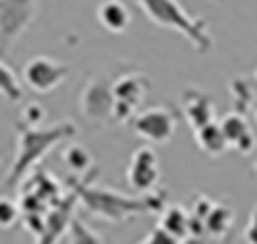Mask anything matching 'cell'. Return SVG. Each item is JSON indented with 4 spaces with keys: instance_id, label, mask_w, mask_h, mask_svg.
<instances>
[{
    "instance_id": "cell-1",
    "label": "cell",
    "mask_w": 257,
    "mask_h": 244,
    "mask_svg": "<svg viewBox=\"0 0 257 244\" xmlns=\"http://www.w3.org/2000/svg\"><path fill=\"white\" fill-rule=\"evenodd\" d=\"M70 189L78 194V204L85 209L90 217L105 219L110 224L127 222L138 214H160L165 209L168 194L165 192H153V194H125L110 187H97L92 184V177L87 179H73L70 177Z\"/></svg>"
},
{
    "instance_id": "cell-2",
    "label": "cell",
    "mask_w": 257,
    "mask_h": 244,
    "mask_svg": "<svg viewBox=\"0 0 257 244\" xmlns=\"http://www.w3.org/2000/svg\"><path fill=\"white\" fill-rule=\"evenodd\" d=\"M75 132H78L75 122H58L53 127L18 125V150H15V160L10 164V172L5 174V187L10 189L20 187L53 147L75 137Z\"/></svg>"
},
{
    "instance_id": "cell-3",
    "label": "cell",
    "mask_w": 257,
    "mask_h": 244,
    "mask_svg": "<svg viewBox=\"0 0 257 244\" xmlns=\"http://www.w3.org/2000/svg\"><path fill=\"white\" fill-rule=\"evenodd\" d=\"M140 10L160 28L175 30L185 35L197 53H210L215 40L210 33V25L202 18H195L187 8H182L177 0H135Z\"/></svg>"
},
{
    "instance_id": "cell-4",
    "label": "cell",
    "mask_w": 257,
    "mask_h": 244,
    "mask_svg": "<svg viewBox=\"0 0 257 244\" xmlns=\"http://www.w3.org/2000/svg\"><path fill=\"white\" fill-rule=\"evenodd\" d=\"M115 78L107 73H95L83 85L80 92V112L92 125H102L115 117Z\"/></svg>"
},
{
    "instance_id": "cell-5",
    "label": "cell",
    "mask_w": 257,
    "mask_h": 244,
    "mask_svg": "<svg viewBox=\"0 0 257 244\" xmlns=\"http://www.w3.org/2000/svg\"><path fill=\"white\" fill-rule=\"evenodd\" d=\"M38 15V0H0V55L20 40Z\"/></svg>"
},
{
    "instance_id": "cell-6",
    "label": "cell",
    "mask_w": 257,
    "mask_h": 244,
    "mask_svg": "<svg viewBox=\"0 0 257 244\" xmlns=\"http://www.w3.org/2000/svg\"><path fill=\"white\" fill-rule=\"evenodd\" d=\"M68 75H70V68L65 63H58L48 55H38L23 65L20 80L28 90H33L38 95H48L68 80Z\"/></svg>"
},
{
    "instance_id": "cell-7",
    "label": "cell",
    "mask_w": 257,
    "mask_h": 244,
    "mask_svg": "<svg viewBox=\"0 0 257 244\" xmlns=\"http://www.w3.org/2000/svg\"><path fill=\"white\" fill-rule=\"evenodd\" d=\"M115 120L117 122H133V117L140 112V105L150 90V78L145 73H125L115 78Z\"/></svg>"
},
{
    "instance_id": "cell-8",
    "label": "cell",
    "mask_w": 257,
    "mask_h": 244,
    "mask_svg": "<svg viewBox=\"0 0 257 244\" xmlns=\"http://www.w3.org/2000/svg\"><path fill=\"white\" fill-rule=\"evenodd\" d=\"M133 130L138 137L148 140L150 145H165V142H170L177 130V115L170 107H163V105L145 107L133 117Z\"/></svg>"
},
{
    "instance_id": "cell-9",
    "label": "cell",
    "mask_w": 257,
    "mask_h": 244,
    "mask_svg": "<svg viewBox=\"0 0 257 244\" xmlns=\"http://www.w3.org/2000/svg\"><path fill=\"white\" fill-rule=\"evenodd\" d=\"M160 182V160L150 145H143L133 152L127 164V187L135 194H153Z\"/></svg>"
},
{
    "instance_id": "cell-10",
    "label": "cell",
    "mask_w": 257,
    "mask_h": 244,
    "mask_svg": "<svg viewBox=\"0 0 257 244\" xmlns=\"http://www.w3.org/2000/svg\"><path fill=\"white\" fill-rule=\"evenodd\" d=\"M75 209H78V194L73 189H68L65 199L48 212L45 227L35 237L38 239L35 244H60L63 242L65 234H70V227H73V219H75Z\"/></svg>"
},
{
    "instance_id": "cell-11",
    "label": "cell",
    "mask_w": 257,
    "mask_h": 244,
    "mask_svg": "<svg viewBox=\"0 0 257 244\" xmlns=\"http://www.w3.org/2000/svg\"><path fill=\"white\" fill-rule=\"evenodd\" d=\"M20 192H25V194H33L35 199H40L45 207H55V204H60L63 199H65V189H63V184L48 172V169H35L23 184H20Z\"/></svg>"
},
{
    "instance_id": "cell-12",
    "label": "cell",
    "mask_w": 257,
    "mask_h": 244,
    "mask_svg": "<svg viewBox=\"0 0 257 244\" xmlns=\"http://www.w3.org/2000/svg\"><path fill=\"white\" fill-rule=\"evenodd\" d=\"M220 127H222V135L227 140L230 147H235L237 152L242 155H250L255 150V132L250 127V122L245 120L242 112H230L220 120Z\"/></svg>"
},
{
    "instance_id": "cell-13",
    "label": "cell",
    "mask_w": 257,
    "mask_h": 244,
    "mask_svg": "<svg viewBox=\"0 0 257 244\" xmlns=\"http://www.w3.org/2000/svg\"><path fill=\"white\" fill-rule=\"evenodd\" d=\"M182 110H185V117L192 130H200V127L215 122L212 120V97L197 87L182 90Z\"/></svg>"
},
{
    "instance_id": "cell-14",
    "label": "cell",
    "mask_w": 257,
    "mask_h": 244,
    "mask_svg": "<svg viewBox=\"0 0 257 244\" xmlns=\"http://www.w3.org/2000/svg\"><path fill=\"white\" fill-rule=\"evenodd\" d=\"M232 224H235V209L230 204L215 202V207L207 214L202 229H205V237L207 239H212L215 244H222V242H227V237L232 232Z\"/></svg>"
},
{
    "instance_id": "cell-15",
    "label": "cell",
    "mask_w": 257,
    "mask_h": 244,
    "mask_svg": "<svg viewBox=\"0 0 257 244\" xmlns=\"http://www.w3.org/2000/svg\"><path fill=\"white\" fill-rule=\"evenodd\" d=\"M163 232H168L172 239H177L180 244H185V239H190V232H192V217H190V209L180 207V204H168L163 212H160V224H158Z\"/></svg>"
},
{
    "instance_id": "cell-16",
    "label": "cell",
    "mask_w": 257,
    "mask_h": 244,
    "mask_svg": "<svg viewBox=\"0 0 257 244\" xmlns=\"http://www.w3.org/2000/svg\"><path fill=\"white\" fill-rule=\"evenodd\" d=\"M97 23L107 30V33H125L133 23V15L127 10V5L122 0H102L97 5Z\"/></svg>"
},
{
    "instance_id": "cell-17",
    "label": "cell",
    "mask_w": 257,
    "mask_h": 244,
    "mask_svg": "<svg viewBox=\"0 0 257 244\" xmlns=\"http://www.w3.org/2000/svg\"><path fill=\"white\" fill-rule=\"evenodd\" d=\"M60 160L63 164L70 169L73 179H87V177H95V167H92V157L87 152V147L83 145H65L60 150Z\"/></svg>"
},
{
    "instance_id": "cell-18",
    "label": "cell",
    "mask_w": 257,
    "mask_h": 244,
    "mask_svg": "<svg viewBox=\"0 0 257 244\" xmlns=\"http://www.w3.org/2000/svg\"><path fill=\"white\" fill-rule=\"evenodd\" d=\"M195 142H197V147H200L205 155H210V157H220V155L230 147L227 140H225V135H222L220 122H210V125L195 130Z\"/></svg>"
},
{
    "instance_id": "cell-19",
    "label": "cell",
    "mask_w": 257,
    "mask_h": 244,
    "mask_svg": "<svg viewBox=\"0 0 257 244\" xmlns=\"http://www.w3.org/2000/svg\"><path fill=\"white\" fill-rule=\"evenodd\" d=\"M0 97H5L10 102L23 100V85H20L18 75L13 73V68L5 60H0Z\"/></svg>"
},
{
    "instance_id": "cell-20",
    "label": "cell",
    "mask_w": 257,
    "mask_h": 244,
    "mask_svg": "<svg viewBox=\"0 0 257 244\" xmlns=\"http://www.w3.org/2000/svg\"><path fill=\"white\" fill-rule=\"evenodd\" d=\"M68 244H105V242H102V237L87 224L85 219L75 217L73 227H70V234H68Z\"/></svg>"
},
{
    "instance_id": "cell-21",
    "label": "cell",
    "mask_w": 257,
    "mask_h": 244,
    "mask_svg": "<svg viewBox=\"0 0 257 244\" xmlns=\"http://www.w3.org/2000/svg\"><path fill=\"white\" fill-rule=\"evenodd\" d=\"M18 219H23L20 204L10 197H0V229H10L18 224Z\"/></svg>"
},
{
    "instance_id": "cell-22",
    "label": "cell",
    "mask_w": 257,
    "mask_h": 244,
    "mask_svg": "<svg viewBox=\"0 0 257 244\" xmlns=\"http://www.w3.org/2000/svg\"><path fill=\"white\" fill-rule=\"evenodd\" d=\"M45 115H48V110H45L43 105H38V102H25L18 125H25V127H43Z\"/></svg>"
},
{
    "instance_id": "cell-23",
    "label": "cell",
    "mask_w": 257,
    "mask_h": 244,
    "mask_svg": "<svg viewBox=\"0 0 257 244\" xmlns=\"http://www.w3.org/2000/svg\"><path fill=\"white\" fill-rule=\"evenodd\" d=\"M140 244H180L177 239H172L168 232H163L160 227H155L150 234H148V239H143Z\"/></svg>"
},
{
    "instance_id": "cell-24",
    "label": "cell",
    "mask_w": 257,
    "mask_h": 244,
    "mask_svg": "<svg viewBox=\"0 0 257 244\" xmlns=\"http://www.w3.org/2000/svg\"><path fill=\"white\" fill-rule=\"evenodd\" d=\"M245 242L247 244H257V204L255 209L250 212V219H247V227H245Z\"/></svg>"
},
{
    "instance_id": "cell-25",
    "label": "cell",
    "mask_w": 257,
    "mask_h": 244,
    "mask_svg": "<svg viewBox=\"0 0 257 244\" xmlns=\"http://www.w3.org/2000/svg\"><path fill=\"white\" fill-rule=\"evenodd\" d=\"M215 3H220V0H215Z\"/></svg>"
},
{
    "instance_id": "cell-26",
    "label": "cell",
    "mask_w": 257,
    "mask_h": 244,
    "mask_svg": "<svg viewBox=\"0 0 257 244\" xmlns=\"http://www.w3.org/2000/svg\"><path fill=\"white\" fill-rule=\"evenodd\" d=\"M255 172H257V167H255Z\"/></svg>"
}]
</instances>
